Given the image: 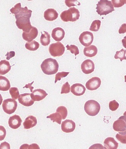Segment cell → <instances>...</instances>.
I'll return each mask as SVG.
<instances>
[{
  "label": "cell",
  "mask_w": 126,
  "mask_h": 149,
  "mask_svg": "<svg viewBox=\"0 0 126 149\" xmlns=\"http://www.w3.org/2000/svg\"><path fill=\"white\" fill-rule=\"evenodd\" d=\"M0 60H1V57H0Z\"/></svg>",
  "instance_id": "obj_52"
},
{
  "label": "cell",
  "mask_w": 126,
  "mask_h": 149,
  "mask_svg": "<svg viewBox=\"0 0 126 149\" xmlns=\"http://www.w3.org/2000/svg\"><path fill=\"white\" fill-rule=\"evenodd\" d=\"M65 3L68 8H70L71 7L76 6L80 5V2L78 1H74V0H66L65 1Z\"/></svg>",
  "instance_id": "obj_37"
},
{
  "label": "cell",
  "mask_w": 126,
  "mask_h": 149,
  "mask_svg": "<svg viewBox=\"0 0 126 149\" xmlns=\"http://www.w3.org/2000/svg\"><path fill=\"white\" fill-rule=\"evenodd\" d=\"M61 130L65 133L73 132L75 130L76 124L74 121L67 119L63 121L61 123Z\"/></svg>",
  "instance_id": "obj_13"
},
{
  "label": "cell",
  "mask_w": 126,
  "mask_h": 149,
  "mask_svg": "<svg viewBox=\"0 0 126 149\" xmlns=\"http://www.w3.org/2000/svg\"><path fill=\"white\" fill-rule=\"evenodd\" d=\"M43 33L41 32L42 35L40 37V42L43 46H46L48 45L51 42V36L49 33L44 31Z\"/></svg>",
  "instance_id": "obj_25"
},
{
  "label": "cell",
  "mask_w": 126,
  "mask_h": 149,
  "mask_svg": "<svg viewBox=\"0 0 126 149\" xmlns=\"http://www.w3.org/2000/svg\"><path fill=\"white\" fill-rule=\"evenodd\" d=\"M101 79L98 77H93L86 82V86L87 89L90 91L96 90L101 86Z\"/></svg>",
  "instance_id": "obj_10"
},
{
  "label": "cell",
  "mask_w": 126,
  "mask_h": 149,
  "mask_svg": "<svg viewBox=\"0 0 126 149\" xmlns=\"http://www.w3.org/2000/svg\"><path fill=\"white\" fill-rule=\"evenodd\" d=\"M80 17V12L74 7L62 12L60 15L61 18L64 22H76L79 19Z\"/></svg>",
  "instance_id": "obj_4"
},
{
  "label": "cell",
  "mask_w": 126,
  "mask_h": 149,
  "mask_svg": "<svg viewBox=\"0 0 126 149\" xmlns=\"http://www.w3.org/2000/svg\"><path fill=\"white\" fill-rule=\"evenodd\" d=\"M86 91V87L81 84H74L71 87V92L76 96H81L83 95Z\"/></svg>",
  "instance_id": "obj_17"
},
{
  "label": "cell",
  "mask_w": 126,
  "mask_h": 149,
  "mask_svg": "<svg viewBox=\"0 0 126 149\" xmlns=\"http://www.w3.org/2000/svg\"><path fill=\"white\" fill-rule=\"evenodd\" d=\"M123 115H124V116H126V111L124 113H123Z\"/></svg>",
  "instance_id": "obj_51"
},
{
  "label": "cell",
  "mask_w": 126,
  "mask_h": 149,
  "mask_svg": "<svg viewBox=\"0 0 126 149\" xmlns=\"http://www.w3.org/2000/svg\"><path fill=\"white\" fill-rule=\"evenodd\" d=\"M22 6L21 3H18L15 5V6L10 9V11L12 14L16 15L22 9Z\"/></svg>",
  "instance_id": "obj_36"
},
{
  "label": "cell",
  "mask_w": 126,
  "mask_h": 149,
  "mask_svg": "<svg viewBox=\"0 0 126 149\" xmlns=\"http://www.w3.org/2000/svg\"><path fill=\"white\" fill-rule=\"evenodd\" d=\"M125 81L126 82V75L125 76Z\"/></svg>",
  "instance_id": "obj_50"
},
{
  "label": "cell",
  "mask_w": 126,
  "mask_h": 149,
  "mask_svg": "<svg viewBox=\"0 0 126 149\" xmlns=\"http://www.w3.org/2000/svg\"><path fill=\"white\" fill-rule=\"evenodd\" d=\"M70 72H58L55 76V83H56L57 81H59L61 80L62 78L66 77L69 74Z\"/></svg>",
  "instance_id": "obj_33"
},
{
  "label": "cell",
  "mask_w": 126,
  "mask_h": 149,
  "mask_svg": "<svg viewBox=\"0 0 126 149\" xmlns=\"http://www.w3.org/2000/svg\"><path fill=\"white\" fill-rule=\"evenodd\" d=\"M34 83V81H33L32 82H31V83H29L28 84H27L25 85V86L24 87H23V88H29L30 89V91L32 93L33 90L34 88V87H32V85Z\"/></svg>",
  "instance_id": "obj_46"
},
{
  "label": "cell",
  "mask_w": 126,
  "mask_h": 149,
  "mask_svg": "<svg viewBox=\"0 0 126 149\" xmlns=\"http://www.w3.org/2000/svg\"><path fill=\"white\" fill-rule=\"evenodd\" d=\"M15 56V52L14 51H10L7 52L5 56H6V59L8 60H10V58H13Z\"/></svg>",
  "instance_id": "obj_43"
},
{
  "label": "cell",
  "mask_w": 126,
  "mask_h": 149,
  "mask_svg": "<svg viewBox=\"0 0 126 149\" xmlns=\"http://www.w3.org/2000/svg\"><path fill=\"white\" fill-rule=\"evenodd\" d=\"M43 73L47 75L56 74L59 70V64L55 59L48 58L45 59L40 65Z\"/></svg>",
  "instance_id": "obj_2"
},
{
  "label": "cell",
  "mask_w": 126,
  "mask_h": 149,
  "mask_svg": "<svg viewBox=\"0 0 126 149\" xmlns=\"http://www.w3.org/2000/svg\"><path fill=\"white\" fill-rule=\"evenodd\" d=\"M118 140L122 144H126V134L122 135L119 134H117L116 136Z\"/></svg>",
  "instance_id": "obj_40"
},
{
  "label": "cell",
  "mask_w": 126,
  "mask_h": 149,
  "mask_svg": "<svg viewBox=\"0 0 126 149\" xmlns=\"http://www.w3.org/2000/svg\"><path fill=\"white\" fill-rule=\"evenodd\" d=\"M18 101L21 104L25 107H30L33 104L34 101L31 99L30 94L24 93L19 95Z\"/></svg>",
  "instance_id": "obj_15"
},
{
  "label": "cell",
  "mask_w": 126,
  "mask_h": 149,
  "mask_svg": "<svg viewBox=\"0 0 126 149\" xmlns=\"http://www.w3.org/2000/svg\"><path fill=\"white\" fill-rule=\"evenodd\" d=\"M122 42L123 47L126 49V36L124 37V38L122 40Z\"/></svg>",
  "instance_id": "obj_48"
},
{
  "label": "cell",
  "mask_w": 126,
  "mask_h": 149,
  "mask_svg": "<svg viewBox=\"0 0 126 149\" xmlns=\"http://www.w3.org/2000/svg\"><path fill=\"white\" fill-rule=\"evenodd\" d=\"M65 47L61 42L52 43L49 45V51L50 54L54 57H59L64 54Z\"/></svg>",
  "instance_id": "obj_6"
},
{
  "label": "cell",
  "mask_w": 126,
  "mask_h": 149,
  "mask_svg": "<svg viewBox=\"0 0 126 149\" xmlns=\"http://www.w3.org/2000/svg\"><path fill=\"white\" fill-rule=\"evenodd\" d=\"M120 34L125 33L126 32V23L122 24L118 30Z\"/></svg>",
  "instance_id": "obj_44"
},
{
  "label": "cell",
  "mask_w": 126,
  "mask_h": 149,
  "mask_svg": "<svg viewBox=\"0 0 126 149\" xmlns=\"http://www.w3.org/2000/svg\"><path fill=\"white\" fill-rule=\"evenodd\" d=\"M47 118L51 119V120L53 122H56L59 125L61 124L62 118L59 113L58 112L53 113L49 116H47Z\"/></svg>",
  "instance_id": "obj_27"
},
{
  "label": "cell",
  "mask_w": 126,
  "mask_h": 149,
  "mask_svg": "<svg viewBox=\"0 0 126 149\" xmlns=\"http://www.w3.org/2000/svg\"><path fill=\"white\" fill-rule=\"evenodd\" d=\"M28 149H40L38 144L36 143H33L29 146Z\"/></svg>",
  "instance_id": "obj_45"
},
{
  "label": "cell",
  "mask_w": 126,
  "mask_h": 149,
  "mask_svg": "<svg viewBox=\"0 0 126 149\" xmlns=\"http://www.w3.org/2000/svg\"><path fill=\"white\" fill-rule=\"evenodd\" d=\"M70 85L68 81H67L63 85L61 94H68L70 93Z\"/></svg>",
  "instance_id": "obj_38"
},
{
  "label": "cell",
  "mask_w": 126,
  "mask_h": 149,
  "mask_svg": "<svg viewBox=\"0 0 126 149\" xmlns=\"http://www.w3.org/2000/svg\"><path fill=\"white\" fill-rule=\"evenodd\" d=\"M100 109L101 106L100 103L95 100H88L85 103V112L89 116H96L100 112Z\"/></svg>",
  "instance_id": "obj_5"
},
{
  "label": "cell",
  "mask_w": 126,
  "mask_h": 149,
  "mask_svg": "<svg viewBox=\"0 0 126 149\" xmlns=\"http://www.w3.org/2000/svg\"><path fill=\"white\" fill-rule=\"evenodd\" d=\"M38 31L37 28L32 26L31 30L29 32L23 31L22 36L24 40L28 42H31L36 38L38 36Z\"/></svg>",
  "instance_id": "obj_12"
},
{
  "label": "cell",
  "mask_w": 126,
  "mask_h": 149,
  "mask_svg": "<svg viewBox=\"0 0 126 149\" xmlns=\"http://www.w3.org/2000/svg\"><path fill=\"white\" fill-rule=\"evenodd\" d=\"M17 107V101L13 99H7L3 101L2 109L6 113L10 115L16 111Z\"/></svg>",
  "instance_id": "obj_7"
},
{
  "label": "cell",
  "mask_w": 126,
  "mask_h": 149,
  "mask_svg": "<svg viewBox=\"0 0 126 149\" xmlns=\"http://www.w3.org/2000/svg\"><path fill=\"white\" fill-rule=\"evenodd\" d=\"M32 11L28 9L27 7L22 8L20 11L15 15L16 19V24L19 29L23 31L28 32L32 28L30 18Z\"/></svg>",
  "instance_id": "obj_1"
},
{
  "label": "cell",
  "mask_w": 126,
  "mask_h": 149,
  "mask_svg": "<svg viewBox=\"0 0 126 149\" xmlns=\"http://www.w3.org/2000/svg\"><path fill=\"white\" fill-rule=\"evenodd\" d=\"M101 22L100 20H95L92 23L89 30L93 31H97L100 30Z\"/></svg>",
  "instance_id": "obj_28"
},
{
  "label": "cell",
  "mask_w": 126,
  "mask_h": 149,
  "mask_svg": "<svg viewBox=\"0 0 126 149\" xmlns=\"http://www.w3.org/2000/svg\"><path fill=\"white\" fill-rule=\"evenodd\" d=\"M105 147L107 149H117L119 144L113 137H108L104 142Z\"/></svg>",
  "instance_id": "obj_21"
},
{
  "label": "cell",
  "mask_w": 126,
  "mask_h": 149,
  "mask_svg": "<svg viewBox=\"0 0 126 149\" xmlns=\"http://www.w3.org/2000/svg\"><path fill=\"white\" fill-rule=\"evenodd\" d=\"M97 47L94 45H91L87 47H85L84 49V55L90 58L95 56L97 54Z\"/></svg>",
  "instance_id": "obj_22"
},
{
  "label": "cell",
  "mask_w": 126,
  "mask_h": 149,
  "mask_svg": "<svg viewBox=\"0 0 126 149\" xmlns=\"http://www.w3.org/2000/svg\"><path fill=\"white\" fill-rule=\"evenodd\" d=\"M29 144H22L20 147L19 149H28L29 148Z\"/></svg>",
  "instance_id": "obj_47"
},
{
  "label": "cell",
  "mask_w": 126,
  "mask_h": 149,
  "mask_svg": "<svg viewBox=\"0 0 126 149\" xmlns=\"http://www.w3.org/2000/svg\"><path fill=\"white\" fill-rule=\"evenodd\" d=\"M11 67L10 63L8 61L1 60V61H0V74H6L10 71L11 69Z\"/></svg>",
  "instance_id": "obj_23"
},
{
  "label": "cell",
  "mask_w": 126,
  "mask_h": 149,
  "mask_svg": "<svg viewBox=\"0 0 126 149\" xmlns=\"http://www.w3.org/2000/svg\"><path fill=\"white\" fill-rule=\"evenodd\" d=\"M22 120L20 116L15 115L9 117L8 124L11 129H16L21 126Z\"/></svg>",
  "instance_id": "obj_16"
},
{
  "label": "cell",
  "mask_w": 126,
  "mask_h": 149,
  "mask_svg": "<svg viewBox=\"0 0 126 149\" xmlns=\"http://www.w3.org/2000/svg\"><path fill=\"white\" fill-rule=\"evenodd\" d=\"M113 129L118 134L122 135L126 134V116H121L115 121L113 124Z\"/></svg>",
  "instance_id": "obj_8"
},
{
  "label": "cell",
  "mask_w": 126,
  "mask_h": 149,
  "mask_svg": "<svg viewBox=\"0 0 126 149\" xmlns=\"http://www.w3.org/2000/svg\"><path fill=\"white\" fill-rule=\"evenodd\" d=\"M109 109L112 111H115L117 110L119 107V104L115 100L111 101L109 104Z\"/></svg>",
  "instance_id": "obj_35"
},
{
  "label": "cell",
  "mask_w": 126,
  "mask_h": 149,
  "mask_svg": "<svg viewBox=\"0 0 126 149\" xmlns=\"http://www.w3.org/2000/svg\"><path fill=\"white\" fill-rule=\"evenodd\" d=\"M96 5V12L100 16L107 15L115 10L111 1L108 0H100Z\"/></svg>",
  "instance_id": "obj_3"
},
{
  "label": "cell",
  "mask_w": 126,
  "mask_h": 149,
  "mask_svg": "<svg viewBox=\"0 0 126 149\" xmlns=\"http://www.w3.org/2000/svg\"><path fill=\"white\" fill-rule=\"evenodd\" d=\"M56 112L59 113L61 115L63 120L66 119L68 113L67 108L63 106H60L57 108Z\"/></svg>",
  "instance_id": "obj_29"
},
{
  "label": "cell",
  "mask_w": 126,
  "mask_h": 149,
  "mask_svg": "<svg viewBox=\"0 0 126 149\" xmlns=\"http://www.w3.org/2000/svg\"><path fill=\"white\" fill-rule=\"evenodd\" d=\"M2 101H3V98H2L1 94H0V106L1 105V104H2Z\"/></svg>",
  "instance_id": "obj_49"
},
{
  "label": "cell",
  "mask_w": 126,
  "mask_h": 149,
  "mask_svg": "<svg viewBox=\"0 0 126 149\" xmlns=\"http://www.w3.org/2000/svg\"><path fill=\"white\" fill-rule=\"evenodd\" d=\"M94 38V35L92 32L85 31L80 35L79 40L83 45L87 47L93 43Z\"/></svg>",
  "instance_id": "obj_9"
},
{
  "label": "cell",
  "mask_w": 126,
  "mask_h": 149,
  "mask_svg": "<svg viewBox=\"0 0 126 149\" xmlns=\"http://www.w3.org/2000/svg\"><path fill=\"white\" fill-rule=\"evenodd\" d=\"M47 95V93L44 90L40 88L35 90L30 94L31 99L34 101H41Z\"/></svg>",
  "instance_id": "obj_14"
},
{
  "label": "cell",
  "mask_w": 126,
  "mask_h": 149,
  "mask_svg": "<svg viewBox=\"0 0 126 149\" xmlns=\"http://www.w3.org/2000/svg\"><path fill=\"white\" fill-rule=\"evenodd\" d=\"M9 93L12 98L14 100H17L19 96V93L17 87H11L9 89Z\"/></svg>",
  "instance_id": "obj_31"
},
{
  "label": "cell",
  "mask_w": 126,
  "mask_h": 149,
  "mask_svg": "<svg viewBox=\"0 0 126 149\" xmlns=\"http://www.w3.org/2000/svg\"><path fill=\"white\" fill-rule=\"evenodd\" d=\"M65 30L61 27L54 28L52 30V38L57 42L61 41L65 37Z\"/></svg>",
  "instance_id": "obj_18"
},
{
  "label": "cell",
  "mask_w": 126,
  "mask_h": 149,
  "mask_svg": "<svg viewBox=\"0 0 126 149\" xmlns=\"http://www.w3.org/2000/svg\"><path fill=\"white\" fill-rule=\"evenodd\" d=\"M10 87L9 80L6 77L0 75V91H6L9 90Z\"/></svg>",
  "instance_id": "obj_24"
},
{
  "label": "cell",
  "mask_w": 126,
  "mask_h": 149,
  "mask_svg": "<svg viewBox=\"0 0 126 149\" xmlns=\"http://www.w3.org/2000/svg\"><path fill=\"white\" fill-rule=\"evenodd\" d=\"M111 1L114 8H120L126 4V0H112Z\"/></svg>",
  "instance_id": "obj_34"
},
{
  "label": "cell",
  "mask_w": 126,
  "mask_h": 149,
  "mask_svg": "<svg viewBox=\"0 0 126 149\" xmlns=\"http://www.w3.org/2000/svg\"><path fill=\"white\" fill-rule=\"evenodd\" d=\"M126 50L123 49H122L120 51H116L115 55V59H120L121 61L123 60H126Z\"/></svg>",
  "instance_id": "obj_30"
},
{
  "label": "cell",
  "mask_w": 126,
  "mask_h": 149,
  "mask_svg": "<svg viewBox=\"0 0 126 149\" xmlns=\"http://www.w3.org/2000/svg\"><path fill=\"white\" fill-rule=\"evenodd\" d=\"M67 50L70 51L71 53L74 54L75 56L79 54V50L77 46L74 45H69L68 44L66 46Z\"/></svg>",
  "instance_id": "obj_32"
},
{
  "label": "cell",
  "mask_w": 126,
  "mask_h": 149,
  "mask_svg": "<svg viewBox=\"0 0 126 149\" xmlns=\"http://www.w3.org/2000/svg\"><path fill=\"white\" fill-rule=\"evenodd\" d=\"M0 149H10V144L8 142H2L0 144Z\"/></svg>",
  "instance_id": "obj_42"
},
{
  "label": "cell",
  "mask_w": 126,
  "mask_h": 149,
  "mask_svg": "<svg viewBox=\"0 0 126 149\" xmlns=\"http://www.w3.org/2000/svg\"><path fill=\"white\" fill-rule=\"evenodd\" d=\"M81 68L84 73L89 74L94 72L95 65L93 61L89 59H86L81 63Z\"/></svg>",
  "instance_id": "obj_11"
},
{
  "label": "cell",
  "mask_w": 126,
  "mask_h": 149,
  "mask_svg": "<svg viewBox=\"0 0 126 149\" xmlns=\"http://www.w3.org/2000/svg\"><path fill=\"white\" fill-rule=\"evenodd\" d=\"M40 44L36 40H33L31 42H28L26 43V48L29 51H35L39 48Z\"/></svg>",
  "instance_id": "obj_26"
},
{
  "label": "cell",
  "mask_w": 126,
  "mask_h": 149,
  "mask_svg": "<svg viewBox=\"0 0 126 149\" xmlns=\"http://www.w3.org/2000/svg\"><path fill=\"white\" fill-rule=\"evenodd\" d=\"M58 14L56 10L52 8L48 9L44 12V18L46 20L53 21L56 19L58 17Z\"/></svg>",
  "instance_id": "obj_19"
},
{
  "label": "cell",
  "mask_w": 126,
  "mask_h": 149,
  "mask_svg": "<svg viewBox=\"0 0 126 149\" xmlns=\"http://www.w3.org/2000/svg\"><path fill=\"white\" fill-rule=\"evenodd\" d=\"M6 130L3 126L0 125V141L3 140L6 135Z\"/></svg>",
  "instance_id": "obj_39"
},
{
  "label": "cell",
  "mask_w": 126,
  "mask_h": 149,
  "mask_svg": "<svg viewBox=\"0 0 126 149\" xmlns=\"http://www.w3.org/2000/svg\"><path fill=\"white\" fill-rule=\"evenodd\" d=\"M88 149H107L102 144L100 143L94 144L90 147Z\"/></svg>",
  "instance_id": "obj_41"
},
{
  "label": "cell",
  "mask_w": 126,
  "mask_h": 149,
  "mask_svg": "<svg viewBox=\"0 0 126 149\" xmlns=\"http://www.w3.org/2000/svg\"><path fill=\"white\" fill-rule=\"evenodd\" d=\"M37 120L36 118L32 115L28 116L23 123L24 128L26 129H31L37 124Z\"/></svg>",
  "instance_id": "obj_20"
}]
</instances>
